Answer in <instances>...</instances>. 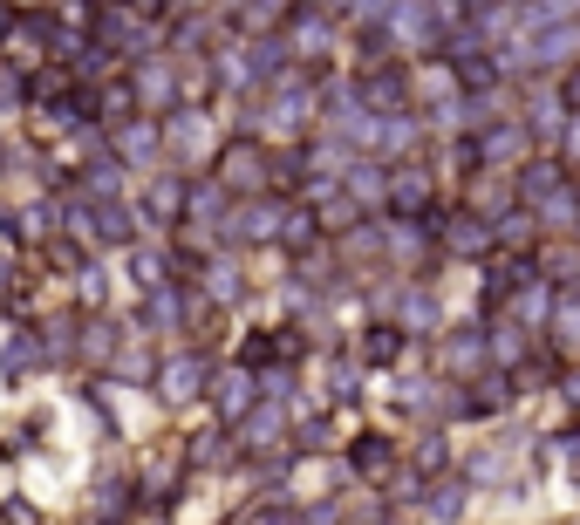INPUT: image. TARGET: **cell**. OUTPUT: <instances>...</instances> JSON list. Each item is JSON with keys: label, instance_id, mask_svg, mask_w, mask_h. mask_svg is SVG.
<instances>
[]
</instances>
